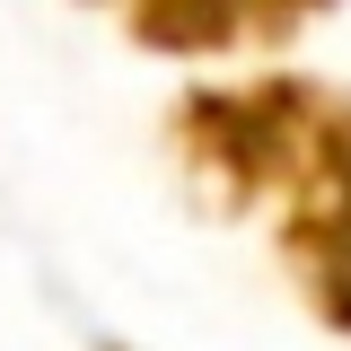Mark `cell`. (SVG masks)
<instances>
[{
  "label": "cell",
  "mask_w": 351,
  "mask_h": 351,
  "mask_svg": "<svg viewBox=\"0 0 351 351\" xmlns=\"http://www.w3.org/2000/svg\"><path fill=\"white\" fill-rule=\"evenodd\" d=\"M343 114V97L325 80L272 71V80H237V88H193L176 106V149L202 193H219V211H246L263 193H290L316 158L325 123Z\"/></svg>",
  "instance_id": "1"
},
{
  "label": "cell",
  "mask_w": 351,
  "mask_h": 351,
  "mask_svg": "<svg viewBox=\"0 0 351 351\" xmlns=\"http://www.w3.org/2000/svg\"><path fill=\"white\" fill-rule=\"evenodd\" d=\"M281 263L299 272L307 307L334 334H351V97L325 123L307 176L281 193Z\"/></svg>",
  "instance_id": "2"
},
{
  "label": "cell",
  "mask_w": 351,
  "mask_h": 351,
  "mask_svg": "<svg viewBox=\"0 0 351 351\" xmlns=\"http://www.w3.org/2000/svg\"><path fill=\"white\" fill-rule=\"evenodd\" d=\"M334 0H132L123 27L149 53H246V44H290Z\"/></svg>",
  "instance_id": "3"
}]
</instances>
